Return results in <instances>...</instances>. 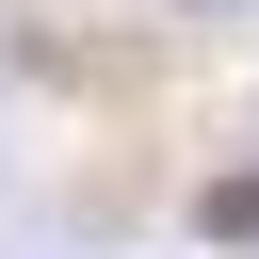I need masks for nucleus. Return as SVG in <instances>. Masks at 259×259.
<instances>
[{
	"instance_id": "nucleus-1",
	"label": "nucleus",
	"mask_w": 259,
	"mask_h": 259,
	"mask_svg": "<svg viewBox=\"0 0 259 259\" xmlns=\"http://www.w3.org/2000/svg\"><path fill=\"white\" fill-rule=\"evenodd\" d=\"M194 227H210V243H259V178H210V194H194Z\"/></svg>"
},
{
	"instance_id": "nucleus-2",
	"label": "nucleus",
	"mask_w": 259,
	"mask_h": 259,
	"mask_svg": "<svg viewBox=\"0 0 259 259\" xmlns=\"http://www.w3.org/2000/svg\"><path fill=\"white\" fill-rule=\"evenodd\" d=\"M178 16H259V0H178Z\"/></svg>"
}]
</instances>
